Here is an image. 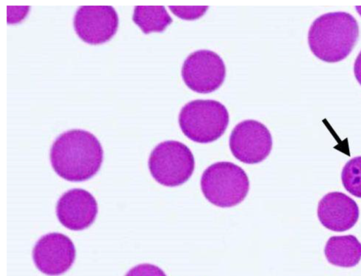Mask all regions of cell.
I'll return each mask as SVG.
<instances>
[{
  "mask_svg": "<svg viewBox=\"0 0 361 276\" xmlns=\"http://www.w3.org/2000/svg\"><path fill=\"white\" fill-rule=\"evenodd\" d=\"M103 149L90 132L71 129L61 134L50 149V161L54 171L71 182H82L92 177L100 169Z\"/></svg>",
  "mask_w": 361,
  "mask_h": 276,
  "instance_id": "1",
  "label": "cell"
},
{
  "mask_svg": "<svg viewBox=\"0 0 361 276\" xmlns=\"http://www.w3.org/2000/svg\"><path fill=\"white\" fill-rule=\"evenodd\" d=\"M358 37V24L352 15L331 12L314 20L308 32V44L318 58L335 63L349 55Z\"/></svg>",
  "mask_w": 361,
  "mask_h": 276,
  "instance_id": "2",
  "label": "cell"
},
{
  "mask_svg": "<svg viewBox=\"0 0 361 276\" xmlns=\"http://www.w3.org/2000/svg\"><path fill=\"white\" fill-rule=\"evenodd\" d=\"M228 112L219 101L196 99L181 108L178 123L183 134L198 143H209L219 139L226 131Z\"/></svg>",
  "mask_w": 361,
  "mask_h": 276,
  "instance_id": "3",
  "label": "cell"
},
{
  "mask_svg": "<svg viewBox=\"0 0 361 276\" xmlns=\"http://www.w3.org/2000/svg\"><path fill=\"white\" fill-rule=\"evenodd\" d=\"M247 174L231 162H217L209 165L201 178V189L212 204L222 208L232 207L244 200L249 191Z\"/></svg>",
  "mask_w": 361,
  "mask_h": 276,
  "instance_id": "4",
  "label": "cell"
},
{
  "mask_svg": "<svg viewBox=\"0 0 361 276\" xmlns=\"http://www.w3.org/2000/svg\"><path fill=\"white\" fill-rule=\"evenodd\" d=\"M148 165L152 176L158 183L166 187H176L191 177L195 159L185 144L169 140L154 148L149 155Z\"/></svg>",
  "mask_w": 361,
  "mask_h": 276,
  "instance_id": "5",
  "label": "cell"
},
{
  "mask_svg": "<svg viewBox=\"0 0 361 276\" xmlns=\"http://www.w3.org/2000/svg\"><path fill=\"white\" fill-rule=\"evenodd\" d=\"M181 75L185 84L198 93H209L218 89L226 77V65L213 51L192 52L183 62Z\"/></svg>",
  "mask_w": 361,
  "mask_h": 276,
  "instance_id": "6",
  "label": "cell"
},
{
  "mask_svg": "<svg viewBox=\"0 0 361 276\" xmlns=\"http://www.w3.org/2000/svg\"><path fill=\"white\" fill-rule=\"evenodd\" d=\"M229 146L238 160L248 164L264 160L272 149V137L268 128L255 120H245L233 129Z\"/></svg>",
  "mask_w": 361,
  "mask_h": 276,
  "instance_id": "7",
  "label": "cell"
},
{
  "mask_svg": "<svg viewBox=\"0 0 361 276\" xmlns=\"http://www.w3.org/2000/svg\"><path fill=\"white\" fill-rule=\"evenodd\" d=\"M118 25L117 12L109 5L80 6L73 18L76 33L90 44H100L109 40L116 33Z\"/></svg>",
  "mask_w": 361,
  "mask_h": 276,
  "instance_id": "8",
  "label": "cell"
},
{
  "mask_svg": "<svg viewBox=\"0 0 361 276\" xmlns=\"http://www.w3.org/2000/svg\"><path fill=\"white\" fill-rule=\"evenodd\" d=\"M75 254V248L69 237L52 232L42 236L37 242L32 258L40 272L54 276L64 273L71 267Z\"/></svg>",
  "mask_w": 361,
  "mask_h": 276,
  "instance_id": "9",
  "label": "cell"
},
{
  "mask_svg": "<svg viewBox=\"0 0 361 276\" xmlns=\"http://www.w3.org/2000/svg\"><path fill=\"white\" fill-rule=\"evenodd\" d=\"M97 203L94 197L82 189L66 192L56 204L59 222L71 230H82L90 226L97 214Z\"/></svg>",
  "mask_w": 361,
  "mask_h": 276,
  "instance_id": "10",
  "label": "cell"
},
{
  "mask_svg": "<svg viewBox=\"0 0 361 276\" xmlns=\"http://www.w3.org/2000/svg\"><path fill=\"white\" fill-rule=\"evenodd\" d=\"M317 215L326 228L334 232H344L353 227L359 218L356 202L346 194L333 192L319 201Z\"/></svg>",
  "mask_w": 361,
  "mask_h": 276,
  "instance_id": "11",
  "label": "cell"
},
{
  "mask_svg": "<svg viewBox=\"0 0 361 276\" xmlns=\"http://www.w3.org/2000/svg\"><path fill=\"white\" fill-rule=\"evenodd\" d=\"M324 253L331 264L351 268L361 259V243L353 235L333 236L326 244Z\"/></svg>",
  "mask_w": 361,
  "mask_h": 276,
  "instance_id": "12",
  "label": "cell"
},
{
  "mask_svg": "<svg viewBox=\"0 0 361 276\" xmlns=\"http://www.w3.org/2000/svg\"><path fill=\"white\" fill-rule=\"evenodd\" d=\"M133 20L147 34L161 32L172 22L164 6H135Z\"/></svg>",
  "mask_w": 361,
  "mask_h": 276,
  "instance_id": "13",
  "label": "cell"
},
{
  "mask_svg": "<svg viewBox=\"0 0 361 276\" xmlns=\"http://www.w3.org/2000/svg\"><path fill=\"white\" fill-rule=\"evenodd\" d=\"M345 189L352 195L361 198V156L348 161L341 172Z\"/></svg>",
  "mask_w": 361,
  "mask_h": 276,
  "instance_id": "14",
  "label": "cell"
},
{
  "mask_svg": "<svg viewBox=\"0 0 361 276\" xmlns=\"http://www.w3.org/2000/svg\"><path fill=\"white\" fill-rule=\"evenodd\" d=\"M169 9L180 18L193 20L201 17L209 8L207 6H169Z\"/></svg>",
  "mask_w": 361,
  "mask_h": 276,
  "instance_id": "15",
  "label": "cell"
},
{
  "mask_svg": "<svg viewBox=\"0 0 361 276\" xmlns=\"http://www.w3.org/2000/svg\"><path fill=\"white\" fill-rule=\"evenodd\" d=\"M125 276H166L164 272L159 267L149 264L142 263L131 268Z\"/></svg>",
  "mask_w": 361,
  "mask_h": 276,
  "instance_id": "16",
  "label": "cell"
},
{
  "mask_svg": "<svg viewBox=\"0 0 361 276\" xmlns=\"http://www.w3.org/2000/svg\"><path fill=\"white\" fill-rule=\"evenodd\" d=\"M354 73L357 82L361 84V51L357 55L355 61Z\"/></svg>",
  "mask_w": 361,
  "mask_h": 276,
  "instance_id": "17",
  "label": "cell"
}]
</instances>
